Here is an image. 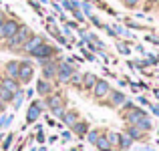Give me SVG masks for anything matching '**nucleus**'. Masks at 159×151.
Returning <instances> with one entry per match:
<instances>
[{
    "label": "nucleus",
    "instance_id": "f257e3e1",
    "mask_svg": "<svg viewBox=\"0 0 159 151\" xmlns=\"http://www.w3.org/2000/svg\"><path fill=\"white\" fill-rule=\"evenodd\" d=\"M30 36H32L30 26H26V24H20L18 30L14 32V36H10V39H8V47H10V48H22V44L26 43Z\"/></svg>",
    "mask_w": 159,
    "mask_h": 151
},
{
    "label": "nucleus",
    "instance_id": "f03ea898",
    "mask_svg": "<svg viewBox=\"0 0 159 151\" xmlns=\"http://www.w3.org/2000/svg\"><path fill=\"white\" fill-rule=\"evenodd\" d=\"M18 26H20L18 20H14V18H6V20H4V24L0 26V39L8 40L10 36H14V32L18 30Z\"/></svg>",
    "mask_w": 159,
    "mask_h": 151
},
{
    "label": "nucleus",
    "instance_id": "7ed1b4c3",
    "mask_svg": "<svg viewBox=\"0 0 159 151\" xmlns=\"http://www.w3.org/2000/svg\"><path fill=\"white\" fill-rule=\"evenodd\" d=\"M32 77H34V66H32L30 61H22L20 62V69H18V81L20 83H30Z\"/></svg>",
    "mask_w": 159,
    "mask_h": 151
},
{
    "label": "nucleus",
    "instance_id": "20e7f679",
    "mask_svg": "<svg viewBox=\"0 0 159 151\" xmlns=\"http://www.w3.org/2000/svg\"><path fill=\"white\" fill-rule=\"evenodd\" d=\"M75 73V69H73V62H61V65L57 66V81L58 83H69L70 81V75Z\"/></svg>",
    "mask_w": 159,
    "mask_h": 151
},
{
    "label": "nucleus",
    "instance_id": "39448f33",
    "mask_svg": "<svg viewBox=\"0 0 159 151\" xmlns=\"http://www.w3.org/2000/svg\"><path fill=\"white\" fill-rule=\"evenodd\" d=\"M54 53H57V50H54V47H51V44H47V43H43L40 47H36L34 50H32L30 57L39 58V61H44V58H51Z\"/></svg>",
    "mask_w": 159,
    "mask_h": 151
},
{
    "label": "nucleus",
    "instance_id": "423d86ee",
    "mask_svg": "<svg viewBox=\"0 0 159 151\" xmlns=\"http://www.w3.org/2000/svg\"><path fill=\"white\" fill-rule=\"evenodd\" d=\"M57 61H51V58H44L43 61V77L47 79V81H51V79H57Z\"/></svg>",
    "mask_w": 159,
    "mask_h": 151
},
{
    "label": "nucleus",
    "instance_id": "0eeeda50",
    "mask_svg": "<svg viewBox=\"0 0 159 151\" xmlns=\"http://www.w3.org/2000/svg\"><path fill=\"white\" fill-rule=\"evenodd\" d=\"M91 91H93V95H95L97 99H103V97H107V95L111 93V85H109L107 81H97V83H95V87H93Z\"/></svg>",
    "mask_w": 159,
    "mask_h": 151
},
{
    "label": "nucleus",
    "instance_id": "6e6552de",
    "mask_svg": "<svg viewBox=\"0 0 159 151\" xmlns=\"http://www.w3.org/2000/svg\"><path fill=\"white\" fill-rule=\"evenodd\" d=\"M43 109H44V105L40 103V101H34V103L30 105V109H28V113H26V123H34V121L39 119Z\"/></svg>",
    "mask_w": 159,
    "mask_h": 151
},
{
    "label": "nucleus",
    "instance_id": "1a4fd4ad",
    "mask_svg": "<svg viewBox=\"0 0 159 151\" xmlns=\"http://www.w3.org/2000/svg\"><path fill=\"white\" fill-rule=\"evenodd\" d=\"M145 115H147V113H145L143 109H135V107H133V109H129V113H127V117H125V119H127L129 125H137Z\"/></svg>",
    "mask_w": 159,
    "mask_h": 151
},
{
    "label": "nucleus",
    "instance_id": "9d476101",
    "mask_svg": "<svg viewBox=\"0 0 159 151\" xmlns=\"http://www.w3.org/2000/svg\"><path fill=\"white\" fill-rule=\"evenodd\" d=\"M43 43H44V40H43V36H39V34H32L30 39H28L26 43L22 44V48H24V53H28V54H30L32 50H34L36 47H40Z\"/></svg>",
    "mask_w": 159,
    "mask_h": 151
},
{
    "label": "nucleus",
    "instance_id": "9b49d317",
    "mask_svg": "<svg viewBox=\"0 0 159 151\" xmlns=\"http://www.w3.org/2000/svg\"><path fill=\"white\" fill-rule=\"evenodd\" d=\"M0 87L8 89L10 93H16V91H20V83L16 81V79H12V77H4L2 81H0Z\"/></svg>",
    "mask_w": 159,
    "mask_h": 151
},
{
    "label": "nucleus",
    "instance_id": "f8f14e48",
    "mask_svg": "<svg viewBox=\"0 0 159 151\" xmlns=\"http://www.w3.org/2000/svg\"><path fill=\"white\" fill-rule=\"evenodd\" d=\"M36 93L43 95V97L51 95V93H52V85H51V81H47V79H40V81L36 83Z\"/></svg>",
    "mask_w": 159,
    "mask_h": 151
},
{
    "label": "nucleus",
    "instance_id": "ddd939ff",
    "mask_svg": "<svg viewBox=\"0 0 159 151\" xmlns=\"http://www.w3.org/2000/svg\"><path fill=\"white\" fill-rule=\"evenodd\" d=\"M47 105H48V109H58V107H62V97H61L58 93L47 95Z\"/></svg>",
    "mask_w": 159,
    "mask_h": 151
},
{
    "label": "nucleus",
    "instance_id": "4468645a",
    "mask_svg": "<svg viewBox=\"0 0 159 151\" xmlns=\"http://www.w3.org/2000/svg\"><path fill=\"white\" fill-rule=\"evenodd\" d=\"M18 69H20V62L18 61H10L6 62V75L12 79H18Z\"/></svg>",
    "mask_w": 159,
    "mask_h": 151
},
{
    "label": "nucleus",
    "instance_id": "2eb2a0df",
    "mask_svg": "<svg viewBox=\"0 0 159 151\" xmlns=\"http://www.w3.org/2000/svg\"><path fill=\"white\" fill-rule=\"evenodd\" d=\"M77 121H79V113L77 111H65V115H62V123H65V125L73 127Z\"/></svg>",
    "mask_w": 159,
    "mask_h": 151
},
{
    "label": "nucleus",
    "instance_id": "dca6fc26",
    "mask_svg": "<svg viewBox=\"0 0 159 151\" xmlns=\"http://www.w3.org/2000/svg\"><path fill=\"white\" fill-rule=\"evenodd\" d=\"M95 145H97L99 151H111V147H113L111 141H109V137H101V135H99V139L95 141Z\"/></svg>",
    "mask_w": 159,
    "mask_h": 151
},
{
    "label": "nucleus",
    "instance_id": "f3484780",
    "mask_svg": "<svg viewBox=\"0 0 159 151\" xmlns=\"http://www.w3.org/2000/svg\"><path fill=\"white\" fill-rule=\"evenodd\" d=\"M99 79L95 77L93 73H87V75H83V87H85V89H93L95 87V83H97Z\"/></svg>",
    "mask_w": 159,
    "mask_h": 151
},
{
    "label": "nucleus",
    "instance_id": "a211bd4d",
    "mask_svg": "<svg viewBox=\"0 0 159 151\" xmlns=\"http://www.w3.org/2000/svg\"><path fill=\"white\" fill-rule=\"evenodd\" d=\"M111 105H123L125 101H127V97H125L121 91H111Z\"/></svg>",
    "mask_w": 159,
    "mask_h": 151
},
{
    "label": "nucleus",
    "instance_id": "6ab92c4d",
    "mask_svg": "<svg viewBox=\"0 0 159 151\" xmlns=\"http://www.w3.org/2000/svg\"><path fill=\"white\" fill-rule=\"evenodd\" d=\"M73 131L77 133L79 137H83V135H87V131H89V125H87V123H79V121H77V123L73 125Z\"/></svg>",
    "mask_w": 159,
    "mask_h": 151
},
{
    "label": "nucleus",
    "instance_id": "aec40b11",
    "mask_svg": "<svg viewBox=\"0 0 159 151\" xmlns=\"http://www.w3.org/2000/svg\"><path fill=\"white\" fill-rule=\"evenodd\" d=\"M127 135L131 137V139H139L141 135H143V131H141L137 125H129V129H127Z\"/></svg>",
    "mask_w": 159,
    "mask_h": 151
},
{
    "label": "nucleus",
    "instance_id": "412c9836",
    "mask_svg": "<svg viewBox=\"0 0 159 151\" xmlns=\"http://www.w3.org/2000/svg\"><path fill=\"white\" fill-rule=\"evenodd\" d=\"M0 99H2L4 103H12V99H14V93H10L8 89L0 87Z\"/></svg>",
    "mask_w": 159,
    "mask_h": 151
},
{
    "label": "nucleus",
    "instance_id": "4be33fe9",
    "mask_svg": "<svg viewBox=\"0 0 159 151\" xmlns=\"http://www.w3.org/2000/svg\"><path fill=\"white\" fill-rule=\"evenodd\" d=\"M69 83H73L75 87H83V75L81 73H77V71H75L73 75H70V81Z\"/></svg>",
    "mask_w": 159,
    "mask_h": 151
},
{
    "label": "nucleus",
    "instance_id": "5701e85b",
    "mask_svg": "<svg viewBox=\"0 0 159 151\" xmlns=\"http://www.w3.org/2000/svg\"><path fill=\"white\" fill-rule=\"evenodd\" d=\"M131 143H133V139L129 135H121V139H119V147L121 149H129V147H131Z\"/></svg>",
    "mask_w": 159,
    "mask_h": 151
},
{
    "label": "nucleus",
    "instance_id": "b1692460",
    "mask_svg": "<svg viewBox=\"0 0 159 151\" xmlns=\"http://www.w3.org/2000/svg\"><path fill=\"white\" fill-rule=\"evenodd\" d=\"M137 127H139V129H141V131H149V129H151V121H149V117H147V115H145V117H143V119H141V121H139V123H137Z\"/></svg>",
    "mask_w": 159,
    "mask_h": 151
},
{
    "label": "nucleus",
    "instance_id": "393cba45",
    "mask_svg": "<svg viewBox=\"0 0 159 151\" xmlns=\"http://www.w3.org/2000/svg\"><path fill=\"white\" fill-rule=\"evenodd\" d=\"M22 99H24L22 91H16V93H14V99H12V105H14V109H18L20 105H22Z\"/></svg>",
    "mask_w": 159,
    "mask_h": 151
},
{
    "label": "nucleus",
    "instance_id": "a878e982",
    "mask_svg": "<svg viewBox=\"0 0 159 151\" xmlns=\"http://www.w3.org/2000/svg\"><path fill=\"white\" fill-rule=\"evenodd\" d=\"M81 10L85 16H91L93 14V6H91V2H81Z\"/></svg>",
    "mask_w": 159,
    "mask_h": 151
},
{
    "label": "nucleus",
    "instance_id": "bb28decb",
    "mask_svg": "<svg viewBox=\"0 0 159 151\" xmlns=\"http://www.w3.org/2000/svg\"><path fill=\"white\" fill-rule=\"evenodd\" d=\"M87 139H89V143L95 145V141L99 139V131H87Z\"/></svg>",
    "mask_w": 159,
    "mask_h": 151
},
{
    "label": "nucleus",
    "instance_id": "cd10ccee",
    "mask_svg": "<svg viewBox=\"0 0 159 151\" xmlns=\"http://www.w3.org/2000/svg\"><path fill=\"white\" fill-rule=\"evenodd\" d=\"M119 139H121L119 133H109V141H111V145H117V143H119Z\"/></svg>",
    "mask_w": 159,
    "mask_h": 151
},
{
    "label": "nucleus",
    "instance_id": "c85d7f7f",
    "mask_svg": "<svg viewBox=\"0 0 159 151\" xmlns=\"http://www.w3.org/2000/svg\"><path fill=\"white\" fill-rule=\"evenodd\" d=\"M73 16H75V18L79 20V22H83V20H85V14H83V10H81V8H77V10H73Z\"/></svg>",
    "mask_w": 159,
    "mask_h": 151
},
{
    "label": "nucleus",
    "instance_id": "c756f323",
    "mask_svg": "<svg viewBox=\"0 0 159 151\" xmlns=\"http://www.w3.org/2000/svg\"><path fill=\"white\" fill-rule=\"evenodd\" d=\"M89 18H91V22H93V24H95V26H97V28H103V26H105V24H103V22H101V20H99V18H97V16H95V14H91Z\"/></svg>",
    "mask_w": 159,
    "mask_h": 151
},
{
    "label": "nucleus",
    "instance_id": "7c9ffc66",
    "mask_svg": "<svg viewBox=\"0 0 159 151\" xmlns=\"http://www.w3.org/2000/svg\"><path fill=\"white\" fill-rule=\"evenodd\" d=\"M139 2H141V0H123V4H125L127 8H135Z\"/></svg>",
    "mask_w": 159,
    "mask_h": 151
},
{
    "label": "nucleus",
    "instance_id": "2f4dec72",
    "mask_svg": "<svg viewBox=\"0 0 159 151\" xmlns=\"http://www.w3.org/2000/svg\"><path fill=\"white\" fill-rule=\"evenodd\" d=\"M10 121H12V117H10V115H6V117H2V119H0V127H6V125H8V123H10Z\"/></svg>",
    "mask_w": 159,
    "mask_h": 151
},
{
    "label": "nucleus",
    "instance_id": "473e14b6",
    "mask_svg": "<svg viewBox=\"0 0 159 151\" xmlns=\"http://www.w3.org/2000/svg\"><path fill=\"white\" fill-rule=\"evenodd\" d=\"M10 143H12V135H8V137H6V139H4V143H2V147H4V149H8V147H10Z\"/></svg>",
    "mask_w": 159,
    "mask_h": 151
},
{
    "label": "nucleus",
    "instance_id": "72a5a7b5",
    "mask_svg": "<svg viewBox=\"0 0 159 151\" xmlns=\"http://www.w3.org/2000/svg\"><path fill=\"white\" fill-rule=\"evenodd\" d=\"M81 50H83V54H85V57L89 58V61H95V54H91V53H89L87 48H81Z\"/></svg>",
    "mask_w": 159,
    "mask_h": 151
},
{
    "label": "nucleus",
    "instance_id": "f704fd0d",
    "mask_svg": "<svg viewBox=\"0 0 159 151\" xmlns=\"http://www.w3.org/2000/svg\"><path fill=\"white\" fill-rule=\"evenodd\" d=\"M119 53H123V54H129L131 50H129V47H125V44H119Z\"/></svg>",
    "mask_w": 159,
    "mask_h": 151
},
{
    "label": "nucleus",
    "instance_id": "c9c22d12",
    "mask_svg": "<svg viewBox=\"0 0 159 151\" xmlns=\"http://www.w3.org/2000/svg\"><path fill=\"white\" fill-rule=\"evenodd\" d=\"M4 20H6V16H4V12L0 10V26H2V24H4Z\"/></svg>",
    "mask_w": 159,
    "mask_h": 151
},
{
    "label": "nucleus",
    "instance_id": "e433bc0d",
    "mask_svg": "<svg viewBox=\"0 0 159 151\" xmlns=\"http://www.w3.org/2000/svg\"><path fill=\"white\" fill-rule=\"evenodd\" d=\"M62 139L69 141V139H70V133H69V131H65V133H62Z\"/></svg>",
    "mask_w": 159,
    "mask_h": 151
},
{
    "label": "nucleus",
    "instance_id": "4c0bfd02",
    "mask_svg": "<svg viewBox=\"0 0 159 151\" xmlns=\"http://www.w3.org/2000/svg\"><path fill=\"white\" fill-rule=\"evenodd\" d=\"M151 111L155 113V115H159V107H157V105H151Z\"/></svg>",
    "mask_w": 159,
    "mask_h": 151
},
{
    "label": "nucleus",
    "instance_id": "58836bf2",
    "mask_svg": "<svg viewBox=\"0 0 159 151\" xmlns=\"http://www.w3.org/2000/svg\"><path fill=\"white\" fill-rule=\"evenodd\" d=\"M4 107H6V103H4V101L0 99V113H4Z\"/></svg>",
    "mask_w": 159,
    "mask_h": 151
},
{
    "label": "nucleus",
    "instance_id": "ea45409f",
    "mask_svg": "<svg viewBox=\"0 0 159 151\" xmlns=\"http://www.w3.org/2000/svg\"><path fill=\"white\" fill-rule=\"evenodd\" d=\"M155 95H157V97H159V89H157V91H155Z\"/></svg>",
    "mask_w": 159,
    "mask_h": 151
},
{
    "label": "nucleus",
    "instance_id": "a19ab883",
    "mask_svg": "<svg viewBox=\"0 0 159 151\" xmlns=\"http://www.w3.org/2000/svg\"><path fill=\"white\" fill-rule=\"evenodd\" d=\"M149 2H159V0H149Z\"/></svg>",
    "mask_w": 159,
    "mask_h": 151
}]
</instances>
